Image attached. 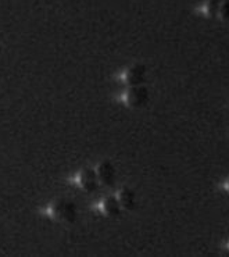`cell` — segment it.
Instances as JSON below:
<instances>
[{
  "label": "cell",
  "mask_w": 229,
  "mask_h": 257,
  "mask_svg": "<svg viewBox=\"0 0 229 257\" xmlns=\"http://www.w3.org/2000/svg\"><path fill=\"white\" fill-rule=\"evenodd\" d=\"M95 210L99 214L109 217V218H117L122 213V209H121L115 195H107V196L102 197L95 206Z\"/></svg>",
  "instance_id": "obj_6"
},
{
  "label": "cell",
  "mask_w": 229,
  "mask_h": 257,
  "mask_svg": "<svg viewBox=\"0 0 229 257\" xmlns=\"http://www.w3.org/2000/svg\"><path fill=\"white\" fill-rule=\"evenodd\" d=\"M149 99H150V92L145 85L128 86L118 97V100L129 108L143 107L149 102Z\"/></svg>",
  "instance_id": "obj_2"
},
{
  "label": "cell",
  "mask_w": 229,
  "mask_h": 257,
  "mask_svg": "<svg viewBox=\"0 0 229 257\" xmlns=\"http://www.w3.org/2000/svg\"><path fill=\"white\" fill-rule=\"evenodd\" d=\"M95 173H96L99 185L111 188L115 184L117 170H115L114 164L110 160H103V162L97 163V166L95 167Z\"/></svg>",
  "instance_id": "obj_5"
},
{
  "label": "cell",
  "mask_w": 229,
  "mask_h": 257,
  "mask_svg": "<svg viewBox=\"0 0 229 257\" xmlns=\"http://www.w3.org/2000/svg\"><path fill=\"white\" fill-rule=\"evenodd\" d=\"M222 188H223V191L228 192V193H229V177H228V178H226V181L223 182Z\"/></svg>",
  "instance_id": "obj_10"
},
{
  "label": "cell",
  "mask_w": 229,
  "mask_h": 257,
  "mask_svg": "<svg viewBox=\"0 0 229 257\" xmlns=\"http://www.w3.org/2000/svg\"><path fill=\"white\" fill-rule=\"evenodd\" d=\"M41 215L46 217L49 220L63 224H74L78 220V207L70 199H55L49 202L43 209H41Z\"/></svg>",
  "instance_id": "obj_1"
},
{
  "label": "cell",
  "mask_w": 229,
  "mask_h": 257,
  "mask_svg": "<svg viewBox=\"0 0 229 257\" xmlns=\"http://www.w3.org/2000/svg\"><path fill=\"white\" fill-rule=\"evenodd\" d=\"M218 17L222 18L225 21L229 20V0H221V7H219V14Z\"/></svg>",
  "instance_id": "obj_9"
},
{
  "label": "cell",
  "mask_w": 229,
  "mask_h": 257,
  "mask_svg": "<svg viewBox=\"0 0 229 257\" xmlns=\"http://www.w3.org/2000/svg\"><path fill=\"white\" fill-rule=\"evenodd\" d=\"M0 53H2V42H0Z\"/></svg>",
  "instance_id": "obj_11"
},
{
  "label": "cell",
  "mask_w": 229,
  "mask_h": 257,
  "mask_svg": "<svg viewBox=\"0 0 229 257\" xmlns=\"http://www.w3.org/2000/svg\"><path fill=\"white\" fill-rule=\"evenodd\" d=\"M147 75V67L142 63H135L132 66L121 71L117 77V81L125 86H136V85H143Z\"/></svg>",
  "instance_id": "obj_3"
},
{
  "label": "cell",
  "mask_w": 229,
  "mask_h": 257,
  "mask_svg": "<svg viewBox=\"0 0 229 257\" xmlns=\"http://www.w3.org/2000/svg\"><path fill=\"white\" fill-rule=\"evenodd\" d=\"M219 7H221V0H207L201 7V12L208 18H215L219 14Z\"/></svg>",
  "instance_id": "obj_8"
},
{
  "label": "cell",
  "mask_w": 229,
  "mask_h": 257,
  "mask_svg": "<svg viewBox=\"0 0 229 257\" xmlns=\"http://www.w3.org/2000/svg\"><path fill=\"white\" fill-rule=\"evenodd\" d=\"M115 197L124 211H133L136 209V203H138L136 193L129 186H121L120 189L115 192Z\"/></svg>",
  "instance_id": "obj_7"
},
{
  "label": "cell",
  "mask_w": 229,
  "mask_h": 257,
  "mask_svg": "<svg viewBox=\"0 0 229 257\" xmlns=\"http://www.w3.org/2000/svg\"><path fill=\"white\" fill-rule=\"evenodd\" d=\"M71 182L75 188H78L79 191L85 192V193H92V192L96 191L97 186H99L95 168L89 167L79 170L78 173L71 178Z\"/></svg>",
  "instance_id": "obj_4"
}]
</instances>
